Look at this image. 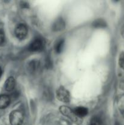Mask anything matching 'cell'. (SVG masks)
<instances>
[{
    "mask_svg": "<svg viewBox=\"0 0 124 125\" xmlns=\"http://www.w3.org/2000/svg\"><path fill=\"white\" fill-rule=\"evenodd\" d=\"M57 98L60 101L68 103L71 101V96L69 92L63 86L60 87L56 92Z\"/></svg>",
    "mask_w": 124,
    "mask_h": 125,
    "instance_id": "cell-1",
    "label": "cell"
},
{
    "mask_svg": "<svg viewBox=\"0 0 124 125\" xmlns=\"http://www.w3.org/2000/svg\"><path fill=\"white\" fill-rule=\"evenodd\" d=\"M9 120L11 125H21L24 120L23 113L19 111H13L10 113Z\"/></svg>",
    "mask_w": 124,
    "mask_h": 125,
    "instance_id": "cell-2",
    "label": "cell"
},
{
    "mask_svg": "<svg viewBox=\"0 0 124 125\" xmlns=\"http://www.w3.org/2000/svg\"><path fill=\"white\" fill-rule=\"evenodd\" d=\"M45 41L41 38H36L29 45L28 50L32 52L41 51L44 48Z\"/></svg>",
    "mask_w": 124,
    "mask_h": 125,
    "instance_id": "cell-3",
    "label": "cell"
},
{
    "mask_svg": "<svg viewBox=\"0 0 124 125\" xmlns=\"http://www.w3.org/2000/svg\"><path fill=\"white\" fill-rule=\"evenodd\" d=\"M28 29L24 24H19L15 29V34L19 40H23L27 35Z\"/></svg>",
    "mask_w": 124,
    "mask_h": 125,
    "instance_id": "cell-4",
    "label": "cell"
},
{
    "mask_svg": "<svg viewBox=\"0 0 124 125\" xmlns=\"http://www.w3.org/2000/svg\"><path fill=\"white\" fill-rule=\"evenodd\" d=\"M60 111L61 113L63 115H64V116H66L68 118H71L72 120L75 121L77 118H78V117H77L76 115L74 113V111L71 109V108H69V107L66 106H62L60 107Z\"/></svg>",
    "mask_w": 124,
    "mask_h": 125,
    "instance_id": "cell-5",
    "label": "cell"
},
{
    "mask_svg": "<svg viewBox=\"0 0 124 125\" xmlns=\"http://www.w3.org/2000/svg\"><path fill=\"white\" fill-rule=\"evenodd\" d=\"M65 28V23L62 18H59L53 23L52 26V30L53 31L58 32L63 31Z\"/></svg>",
    "mask_w": 124,
    "mask_h": 125,
    "instance_id": "cell-6",
    "label": "cell"
},
{
    "mask_svg": "<svg viewBox=\"0 0 124 125\" xmlns=\"http://www.w3.org/2000/svg\"><path fill=\"white\" fill-rule=\"evenodd\" d=\"M16 81L15 79L13 77H9L7 79V80L5 82L4 88L8 92H11L14 89L15 87Z\"/></svg>",
    "mask_w": 124,
    "mask_h": 125,
    "instance_id": "cell-7",
    "label": "cell"
},
{
    "mask_svg": "<svg viewBox=\"0 0 124 125\" xmlns=\"http://www.w3.org/2000/svg\"><path fill=\"white\" fill-rule=\"evenodd\" d=\"M10 98L7 95H0V109H5L9 105Z\"/></svg>",
    "mask_w": 124,
    "mask_h": 125,
    "instance_id": "cell-8",
    "label": "cell"
},
{
    "mask_svg": "<svg viewBox=\"0 0 124 125\" xmlns=\"http://www.w3.org/2000/svg\"><path fill=\"white\" fill-rule=\"evenodd\" d=\"M74 113L76 115L77 117H79V118H81V117H84L88 114V110L87 108L85 107H77L74 109Z\"/></svg>",
    "mask_w": 124,
    "mask_h": 125,
    "instance_id": "cell-9",
    "label": "cell"
},
{
    "mask_svg": "<svg viewBox=\"0 0 124 125\" xmlns=\"http://www.w3.org/2000/svg\"><path fill=\"white\" fill-rule=\"evenodd\" d=\"M92 26L94 28H104L106 26V23L103 19H97L94 21Z\"/></svg>",
    "mask_w": 124,
    "mask_h": 125,
    "instance_id": "cell-10",
    "label": "cell"
},
{
    "mask_svg": "<svg viewBox=\"0 0 124 125\" xmlns=\"http://www.w3.org/2000/svg\"><path fill=\"white\" fill-rule=\"evenodd\" d=\"M64 40L63 39H60L58 40L55 45V50L57 53H61L63 51V47H64Z\"/></svg>",
    "mask_w": 124,
    "mask_h": 125,
    "instance_id": "cell-11",
    "label": "cell"
},
{
    "mask_svg": "<svg viewBox=\"0 0 124 125\" xmlns=\"http://www.w3.org/2000/svg\"><path fill=\"white\" fill-rule=\"evenodd\" d=\"M39 65H40V63H39L38 61H36V60L32 61L31 62L29 63V70L32 72H35V71L37 70L38 68H39Z\"/></svg>",
    "mask_w": 124,
    "mask_h": 125,
    "instance_id": "cell-12",
    "label": "cell"
},
{
    "mask_svg": "<svg viewBox=\"0 0 124 125\" xmlns=\"http://www.w3.org/2000/svg\"><path fill=\"white\" fill-rule=\"evenodd\" d=\"M119 65L120 68L124 70V51H122L119 55Z\"/></svg>",
    "mask_w": 124,
    "mask_h": 125,
    "instance_id": "cell-13",
    "label": "cell"
},
{
    "mask_svg": "<svg viewBox=\"0 0 124 125\" xmlns=\"http://www.w3.org/2000/svg\"><path fill=\"white\" fill-rule=\"evenodd\" d=\"M90 125H101V120L98 117H95L91 120Z\"/></svg>",
    "mask_w": 124,
    "mask_h": 125,
    "instance_id": "cell-14",
    "label": "cell"
},
{
    "mask_svg": "<svg viewBox=\"0 0 124 125\" xmlns=\"http://www.w3.org/2000/svg\"><path fill=\"white\" fill-rule=\"evenodd\" d=\"M5 36H4V33L2 31L0 30V45H2L4 42Z\"/></svg>",
    "mask_w": 124,
    "mask_h": 125,
    "instance_id": "cell-15",
    "label": "cell"
},
{
    "mask_svg": "<svg viewBox=\"0 0 124 125\" xmlns=\"http://www.w3.org/2000/svg\"><path fill=\"white\" fill-rule=\"evenodd\" d=\"M46 65L47 68H51V67H52V62H51V60L49 59V58H47V59H46Z\"/></svg>",
    "mask_w": 124,
    "mask_h": 125,
    "instance_id": "cell-16",
    "label": "cell"
},
{
    "mask_svg": "<svg viewBox=\"0 0 124 125\" xmlns=\"http://www.w3.org/2000/svg\"><path fill=\"white\" fill-rule=\"evenodd\" d=\"M21 6L23 8H27L28 6H29V4L26 2H24V1H22L21 2Z\"/></svg>",
    "mask_w": 124,
    "mask_h": 125,
    "instance_id": "cell-17",
    "label": "cell"
},
{
    "mask_svg": "<svg viewBox=\"0 0 124 125\" xmlns=\"http://www.w3.org/2000/svg\"><path fill=\"white\" fill-rule=\"evenodd\" d=\"M120 89L124 90V79H123L121 82H120Z\"/></svg>",
    "mask_w": 124,
    "mask_h": 125,
    "instance_id": "cell-18",
    "label": "cell"
},
{
    "mask_svg": "<svg viewBox=\"0 0 124 125\" xmlns=\"http://www.w3.org/2000/svg\"><path fill=\"white\" fill-rule=\"evenodd\" d=\"M121 34H122V36L124 37V26L122 27V28Z\"/></svg>",
    "mask_w": 124,
    "mask_h": 125,
    "instance_id": "cell-19",
    "label": "cell"
},
{
    "mask_svg": "<svg viewBox=\"0 0 124 125\" xmlns=\"http://www.w3.org/2000/svg\"><path fill=\"white\" fill-rule=\"evenodd\" d=\"M2 69H1V67H0V78H1V76H2Z\"/></svg>",
    "mask_w": 124,
    "mask_h": 125,
    "instance_id": "cell-20",
    "label": "cell"
},
{
    "mask_svg": "<svg viewBox=\"0 0 124 125\" xmlns=\"http://www.w3.org/2000/svg\"></svg>",
    "mask_w": 124,
    "mask_h": 125,
    "instance_id": "cell-21",
    "label": "cell"
}]
</instances>
